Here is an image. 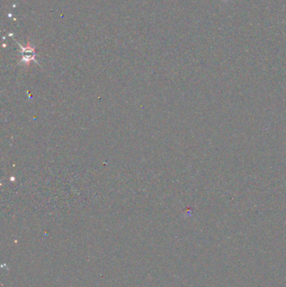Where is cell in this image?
<instances>
[{"instance_id":"1","label":"cell","mask_w":286,"mask_h":287,"mask_svg":"<svg viewBox=\"0 0 286 287\" xmlns=\"http://www.w3.org/2000/svg\"><path fill=\"white\" fill-rule=\"evenodd\" d=\"M19 45V48L22 50V60L21 62H24L27 66H29L30 61H34V56H35V49L33 47L30 43L29 42L25 47H24L22 44L18 43Z\"/></svg>"}]
</instances>
